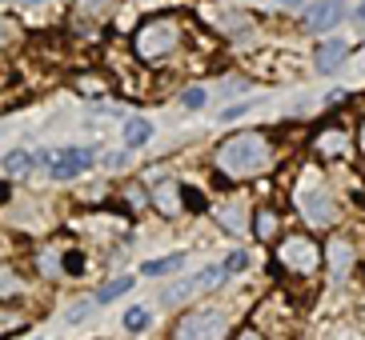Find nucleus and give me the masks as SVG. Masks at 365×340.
<instances>
[{"label": "nucleus", "instance_id": "dca6fc26", "mask_svg": "<svg viewBox=\"0 0 365 340\" xmlns=\"http://www.w3.org/2000/svg\"><path fill=\"white\" fill-rule=\"evenodd\" d=\"M33 164H36V156H33V152H24V149H16V152H9V156H4V172H12V176L33 172Z\"/></svg>", "mask_w": 365, "mask_h": 340}, {"label": "nucleus", "instance_id": "7ed1b4c3", "mask_svg": "<svg viewBox=\"0 0 365 340\" xmlns=\"http://www.w3.org/2000/svg\"><path fill=\"white\" fill-rule=\"evenodd\" d=\"M277 260L285 265V272H293V277L305 280V277H313V272L322 268L325 256L305 233H293V236H285V240L277 245Z\"/></svg>", "mask_w": 365, "mask_h": 340}, {"label": "nucleus", "instance_id": "b1692460", "mask_svg": "<svg viewBox=\"0 0 365 340\" xmlns=\"http://www.w3.org/2000/svg\"><path fill=\"white\" fill-rule=\"evenodd\" d=\"M273 228H277V216H273V213H261V216H257V236H273Z\"/></svg>", "mask_w": 365, "mask_h": 340}, {"label": "nucleus", "instance_id": "c756f323", "mask_svg": "<svg viewBox=\"0 0 365 340\" xmlns=\"http://www.w3.org/2000/svg\"><path fill=\"white\" fill-rule=\"evenodd\" d=\"M337 340H357L354 332H337Z\"/></svg>", "mask_w": 365, "mask_h": 340}, {"label": "nucleus", "instance_id": "393cba45", "mask_svg": "<svg viewBox=\"0 0 365 340\" xmlns=\"http://www.w3.org/2000/svg\"><path fill=\"white\" fill-rule=\"evenodd\" d=\"M249 108H253V100H245V105H229L225 112H221V120H237V117H245Z\"/></svg>", "mask_w": 365, "mask_h": 340}, {"label": "nucleus", "instance_id": "f257e3e1", "mask_svg": "<svg viewBox=\"0 0 365 340\" xmlns=\"http://www.w3.org/2000/svg\"><path fill=\"white\" fill-rule=\"evenodd\" d=\"M269 156L273 152H269V140L261 132H237L217 149V169L229 176H253L269 164Z\"/></svg>", "mask_w": 365, "mask_h": 340}, {"label": "nucleus", "instance_id": "bb28decb", "mask_svg": "<svg viewBox=\"0 0 365 340\" xmlns=\"http://www.w3.org/2000/svg\"><path fill=\"white\" fill-rule=\"evenodd\" d=\"M233 340H265V332H261V329H241Z\"/></svg>", "mask_w": 365, "mask_h": 340}, {"label": "nucleus", "instance_id": "ddd939ff", "mask_svg": "<svg viewBox=\"0 0 365 340\" xmlns=\"http://www.w3.org/2000/svg\"><path fill=\"white\" fill-rule=\"evenodd\" d=\"M153 201H157V208H161L165 216L177 213V184L173 181H153Z\"/></svg>", "mask_w": 365, "mask_h": 340}, {"label": "nucleus", "instance_id": "0eeeda50", "mask_svg": "<svg viewBox=\"0 0 365 340\" xmlns=\"http://www.w3.org/2000/svg\"><path fill=\"white\" fill-rule=\"evenodd\" d=\"M93 160H97L93 149H85V144H68V149H61L53 156L48 172H53V181H73V176H81V172L93 169Z\"/></svg>", "mask_w": 365, "mask_h": 340}, {"label": "nucleus", "instance_id": "4be33fe9", "mask_svg": "<svg viewBox=\"0 0 365 340\" xmlns=\"http://www.w3.org/2000/svg\"><path fill=\"white\" fill-rule=\"evenodd\" d=\"M181 105H185V108H201V105H205V88H185V92H181Z\"/></svg>", "mask_w": 365, "mask_h": 340}, {"label": "nucleus", "instance_id": "c85d7f7f", "mask_svg": "<svg viewBox=\"0 0 365 340\" xmlns=\"http://www.w3.org/2000/svg\"><path fill=\"white\" fill-rule=\"evenodd\" d=\"M44 0H21V9H41Z\"/></svg>", "mask_w": 365, "mask_h": 340}, {"label": "nucleus", "instance_id": "9d476101", "mask_svg": "<svg viewBox=\"0 0 365 340\" xmlns=\"http://www.w3.org/2000/svg\"><path fill=\"white\" fill-rule=\"evenodd\" d=\"M317 156H325V160H337V156H345L349 152V132L345 128H325V132H317Z\"/></svg>", "mask_w": 365, "mask_h": 340}, {"label": "nucleus", "instance_id": "39448f33", "mask_svg": "<svg viewBox=\"0 0 365 340\" xmlns=\"http://www.w3.org/2000/svg\"><path fill=\"white\" fill-rule=\"evenodd\" d=\"M225 277H229L225 265H205L197 277H181L177 285L165 288L161 304H165V309H177V304H185V300H193V297H201V292H209V288H217Z\"/></svg>", "mask_w": 365, "mask_h": 340}, {"label": "nucleus", "instance_id": "f8f14e48", "mask_svg": "<svg viewBox=\"0 0 365 340\" xmlns=\"http://www.w3.org/2000/svg\"><path fill=\"white\" fill-rule=\"evenodd\" d=\"M185 260H189V256L185 253H177V256H161V260H145V265H140V277H169V272H181L185 268Z\"/></svg>", "mask_w": 365, "mask_h": 340}, {"label": "nucleus", "instance_id": "5701e85b", "mask_svg": "<svg viewBox=\"0 0 365 340\" xmlns=\"http://www.w3.org/2000/svg\"><path fill=\"white\" fill-rule=\"evenodd\" d=\"M241 268H249V256L245 253H229L225 256V272H241Z\"/></svg>", "mask_w": 365, "mask_h": 340}, {"label": "nucleus", "instance_id": "7c9ffc66", "mask_svg": "<svg viewBox=\"0 0 365 340\" xmlns=\"http://www.w3.org/2000/svg\"><path fill=\"white\" fill-rule=\"evenodd\" d=\"M285 4H305V0H285Z\"/></svg>", "mask_w": 365, "mask_h": 340}, {"label": "nucleus", "instance_id": "a211bd4d", "mask_svg": "<svg viewBox=\"0 0 365 340\" xmlns=\"http://www.w3.org/2000/svg\"><path fill=\"white\" fill-rule=\"evenodd\" d=\"M93 309H97V300H76L73 309L65 312V324H68V329H76V324H85V320L93 317Z\"/></svg>", "mask_w": 365, "mask_h": 340}, {"label": "nucleus", "instance_id": "2eb2a0df", "mask_svg": "<svg viewBox=\"0 0 365 340\" xmlns=\"http://www.w3.org/2000/svg\"><path fill=\"white\" fill-rule=\"evenodd\" d=\"M149 137H153V124H149V120H137V117H133L129 124H125V149H140Z\"/></svg>", "mask_w": 365, "mask_h": 340}, {"label": "nucleus", "instance_id": "9b49d317", "mask_svg": "<svg viewBox=\"0 0 365 340\" xmlns=\"http://www.w3.org/2000/svg\"><path fill=\"white\" fill-rule=\"evenodd\" d=\"M345 56H349V44L345 41H325L317 48V56H313V64H317V73H337L345 64Z\"/></svg>", "mask_w": 365, "mask_h": 340}, {"label": "nucleus", "instance_id": "412c9836", "mask_svg": "<svg viewBox=\"0 0 365 340\" xmlns=\"http://www.w3.org/2000/svg\"><path fill=\"white\" fill-rule=\"evenodd\" d=\"M129 160H133V149H120V152H108L105 164L108 169H129Z\"/></svg>", "mask_w": 365, "mask_h": 340}, {"label": "nucleus", "instance_id": "1a4fd4ad", "mask_svg": "<svg viewBox=\"0 0 365 340\" xmlns=\"http://www.w3.org/2000/svg\"><path fill=\"white\" fill-rule=\"evenodd\" d=\"M325 260H329L333 280H345V277H349V268H354V245H349L345 236L329 240V245H325Z\"/></svg>", "mask_w": 365, "mask_h": 340}, {"label": "nucleus", "instance_id": "20e7f679", "mask_svg": "<svg viewBox=\"0 0 365 340\" xmlns=\"http://www.w3.org/2000/svg\"><path fill=\"white\" fill-rule=\"evenodd\" d=\"M181 44V28L173 21H149L145 28L137 32V56L140 60H169Z\"/></svg>", "mask_w": 365, "mask_h": 340}, {"label": "nucleus", "instance_id": "423d86ee", "mask_svg": "<svg viewBox=\"0 0 365 340\" xmlns=\"http://www.w3.org/2000/svg\"><path fill=\"white\" fill-rule=\"evenodd\" d=\"M173 340H225V317L217 309H197L177 320Z\"/></svg>", "mask_w": 365, "mask_h": 340}, {"label": "nucleus", "instance_id": "a878e982", "mask_svg": "<svg viewBox=\"0 0 365 340\" xmlns=\"http://www.w3.org/2000/svg\"><path fill=\"white\" fill-rule=\"evenodd\" d=\"M76 88H81V92H101V80H97V76H81Z\"/></svg>", "mask_w": 365, "mask_h": 340}, {"label": "nucleus", "instance_id": "6e6552de", "mask_svg": "<svg viewBox=\"0 0 365 340\" xmlns=\"http://www.w3.org/2000/svg\"><path fill=\"white\" fill-rule=\"evenodd\" d=\"M345 21V0H317L309 12H305V28L309 32H329Z\"/></svg>", "mask_w": 365, "mask_h": 340}, {"label": "nucleus", "instance_id": "aec40b11", "mask_svg": "<svg viewBox=\"0 0 365 340\" xmlns=\"http://www.w3.org/2000/svg\"><path fill=\"white\" fill-rule=\"evenodd\" d=\"M145 324H149V309H145V304H137V309L125 312V329L129 332H140Z\"/></svg>", "mask_w": 365, "mask_h": 340}, {"label": "nucleus", "instance_id": "cd10ccee", "mask_svg": "<svg viewBox=\"0 0 365 340\" xmlns=\"http://www.w3.org/2000/svg\"><path fill=\"white\" fill-rule=\"evenodd\" d=\"M65 268L68 272H81V256H65Z\"/></svg>", "mask_w": 365, "mask_h": 340}, {"label": "nucleus", "instance_id": "6ab92c4d", "mask_svg": "<svg viewBox=\"0 0 365 340\" xmlns=\"http://www.w3.org/2000/svg\"><path fill=\"white\" fill-rule=\"evenodd\" d=\"M24 288V280L12 272V268H0V297H16Z\"/></svg>", "mask_w": 365, "mask_h": 340}, {"label": "nucleus", "instance_id": "4468645a", "mask_svg": "<svg viewBox=\"0 0 365 340\" xmlns=\"http://www.w3.org/2000/svg\"><path fill=\"white\" fill-rule=\"evenodd\" d=\"M137 285V277H117V280H108V285H101L97 288V304H108V300H117V297H125V292H129V288Z\"/></svg>", "mask_w": 365, "mask_h": 340}, {"label": "nucleus", "instance_id": "f3484780", "mask_svg": "<svg viewBox=\"0 0 365 340\" xmlns=\"http://www.w3.org/2000/svg\"><path fill=\"white\" fill-rule=\"evenodd\" d=\"M245 208H241V204H225V208H217V221L225 224L229 233H245Z\"/></svg>", "mask_w": 365, "mask_h": 340}, {"label": "nucleus", "instance_id": "f03ea898", "mask_svg": "<svg viewBox=\"0 0 365 340\" xmlns=\"http://www.w3.org/2000/svg\"><path fill=\"white\" fill-rule=\"evenodd\" d=\"M297 208L301 216L313 224V228H329V224H337V201L329 196V188L322 184V176H313V172H305L297 184Z\"/></svg>", "mask_w": 365, "mask_h": 340}, {"label": "nucleus", "instance_id": "2f4dec72", "mask_svg": "<svg viewBox=\"0 0 365 340\" xmlns=\"http://www.w3.org/2000/svg\"><path fill=\"white\" fill-rule=\"evenodd\" d=\"M361 149H365V128H361Z\"/></svg>", "mask_w": 365, "mask_h": 340}]
</instances>
